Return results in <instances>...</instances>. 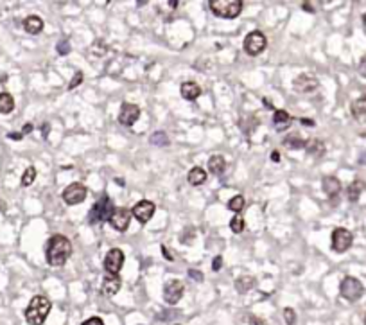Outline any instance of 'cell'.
<instances>
[{"instance_id":"6","label":"cell","mask_w":366,"mask_h":325,"mask_svg":"<svg viewBox=\"0 0 366 325\" xmlns=\"http://www.w3.org/2000/svg\"><path fill=\"white\" fill-rule=\"evenodd\" d=\"M266 45H267V40L264 36V33H260V31H251L244 38V51L246 54L250 56H258L260 52H264Z\"/></svg>"},{"instance_id":"42","label":"cell","mask_w":366,"mask_h":325,"mask_svg":"<svg viewBox=\"0 0 366 325\" xmlns=\"http://www.w3.org/2000/svg\"><path fill=\"white\" fill-rule=\"evenodd\" d=\"M300 122H301V124H303V126H312V128H314V126H316V122H314V120H312V119H307V117H303V119H300Z\"/></svg>"},{"instance_id":"43","label":"cell","mask_w":366,"mask_h":325,"mask_svg":"<svg viewBox=\"0 0 366 325\" xmlns=\"http://www.w3.org/2000/svg\"><path fill=\"white\" fill-rule=\"evenodd\" d=\"M8 137L11 138V140H22V137H24V135H22V133H17V131H13V133H9Z\"/></svg>"},{"instance_id":"12","label":"cell","mask_w":366,"mask_h":325,"mask_svg":"<svg viewBox=\"0 0 366 325\" xmlns=\"http://www.w3.org/2000/svg\"><path fill=\"white\" fill-rule=\"evenodd\" d=\"M155 212H156L155 203L149 200H140L137 205L133 207V210H131V214L137 218V221L142 223V225H146V223L155 216Z\"/></svg>"},{"instance_id":"28","label":"cell","mask_w":366,"mask_h":325,"mask_svg":"<svg viewBox=\"0 0 366 325\" xmlns=\"http://www.w3.org/2000/svg\"><path fill=\"white\" fill-rule=\"evenodd\" d=\"M228 209L232 210V212H241V210L244 209V198H242L241 194L233 196L232 200L228 201Z\"/></svg>"},{"instance_id":"22","label":"cell","mask_w":366,"mask_h":325,"mask_svg":"<svg viewBox=\"0 0 366 325\" xmlns=\"http://www.w3.org/2000/svg\"><path fill=\"white\" fill-rule=\"evenodd\" d=\"M224 169H226V160H224L221 154H214V156L208 158V171H210L212 175H215V176L223 175Z\"/></svg>"},{"instance_id":"10","label":"cell","mask_w":366,"mask_h":325,"mask_svg":"<svg viewBox=\"0 0 366 325\" xmlns=\"http://www.w3.org/2000/svg\"><path fill=\"white\" fill-rule=\"evenodd\" d=\"M185 293V286L181 280H169L164 286V300L169 305H176Z\"/></svg>"},{"instance_id":"44","label":"cell","mask_w":366,"mask_h":325,"mask_svg":"<svg viewBox=\"0 0 366 325\" xmlns=\"http://www.w3.org/2000/svg\"><path fill=\"white\" fill-rule=\"evenodd\" d=\"M303 9H305V11H309V13H314V8H312L309 2H305V4H303Z\"/></svg>"},{"instance_id":"8","label":"cell","mask_w":366,"mask_h":325,"mask_svg":"<svg viewBox=\"0 0 366 325\" xmlns=\"http://www.w3.org/2000/svg\"><path fill=\"white\" fill-rule=\"evenodd\" d=\"M86 194H88V189L85 187L83 184H70L69 187H65L63 191V201L67 205H78V203H83L86 200Z\"/></svg>"},{"instance_id":"37","label":"cell","mask_w":366,"mask_h":325,"mask_svg":"<svg viewBox=\"0 0 366 325\" xmlns=\"http://www.w3.org/2000/svg\"><path fill=\"white\" fill-rule=\"evenodd\" d=\"M221 266H223V257H221V255L214 257V262H212V270H214V271H219Z\"/></svg>"},{"instance_id":"33","label":"cell","mask_w":366,"mask_h":325,"mask_svg":"<svg viewBox=\"0 0 366 325\" xmlns=\"http://www.w3.org/2000/svg\"><path fill=\"white\" fill-rule=\"evenodd\" d=\"M194 237H196V230L194 228H189V230H185V232H181V235H180V241L183 244H190L194 241Z\"/></svg>"},{"instance_id":"3","label":"cell","mask_w":366,"mask_h":325,"mask_svg":"<svg viewBox=\"0 0 366 325\" xmlns=\"http://www.w3.org/2000/svg\"><path fill=\"white\" fill-rule=\"evenodd\" d=\"M212 13L219 18H237L242 11L241 0H210L208 2Z\"/></svg>"},{"instance_id":"5","label":"cell","mask_w":366,"mask_h":325,"mask_svg":"<svg viewBox=\"0 0 366 325\" xmlns=\"http://www.w3.org/2000/svg\"><path fill=\"white\" fill-rule=\"evenodd\" d=\"M339 293L344 300L348 302H355L362 296L364 293V287H362V282L355 277H344L339 284Z\"/></svg>"},{"instance_id":"52","label":"cell","mask_w":366,"mask_h":325,"mask_svg":"<svg viewBox=\"0 0 366 325\" xmlns=\"http://www.w3.org/2000/svg\"><path fill=\"white\" fill-rule=\"evenodd\" d=\"M364 325H366V314H364Z\"/></svg>"},{"instance_id":"47","label":"cell","mask_w":366,"mask_h":325,"mask_svg":"<svg viewBox=\"0 0 366 325\" xmlns=\"http://www.w3.org/2000/svg\"><path fill=\"white\" fill-rule=\"evenodd\" d=\"M264 104H266V108H269V110H273V108H275L271 101H267V99H264Z\"/></svg>"},{"instance_id":"24","label":"cell","mask_w":366,"mask_h":325,"mask_svg":"<svg viewBox=\"0 0 366 325\" xmlns=\"http://www.w3.org/2000/svg\"><path fill=\"white\" fill-rule=\"evenodd\" d=\"M305 151H307V154L318 158V156H323V153H325V144H323L321 140H318V138H312V140H307Z\"/></svg>"},{"instance_id":"7","label":"cell","mask_w":366,"mask_h":325,"mask_svg":"<svg viewBox=\"0 0 366 325\" xmlns=\"http://www.w3.org/2000/svg\"><path fill=\"white\" fill-rule=\"evenodd\" d=\"M352 241H353L352 232L346 230V228L339 227L332 232V250H334L336 253L346 252V250L352 246Z\"/></svg>"},{"instance_id":"19","label":"cell","mask_w":366,"mask_h":325,"mask_svg":"<svg viewBox=\"0 0 366 325\" xmlns=\"http://www.w3.org/2000/svg\"><path fill=\"white\" fill-rule=\"evenodd\" d=\"M350 111H352L353 119L357 122H366V95H361L359 99H355L350 106Z\"/></svg>"},{"instance_id":"46","label":"cell","mask_w":366,"mask_h":325,"mask_svg":"<svg viewBox=\"0 0 366 325\" xmlns=\"http://www.w3.org/2000/svg\"><path fill=\"white\" fill-rule=\"evenodd\" d=\"M33 131V124H26L24 126V133H31Z\"/></svg>"},{"instance_id":"15","label":"cell","mask_w":366,"mask_h":325,"mask_svg":"<svg viewBox=\"0 0 366 325\" xmlns=\"http://www.w3.org/2000/svg\"><path fill=\"white\" fill-rule=\"evenodd\" d=\"M321 187L323 193L327 194V198H330V200H336L341 193V182L336 176H325L321 180Z\"/></svg>"},{"instance_id":"18","label":"cell","mask_w":366,"mask_h":325,"mask_svg":"<svg viewBox=\"0 0 366 325\" xmlns=\"http://www.w3.org/2000/svg\"><path fill=\"white\" fill-rule=\"evenodd\" d=\"M180 94L185 101H196V99L201 95V88H199L198 83L194 81H187L180 86Z\"/></svg>"},{"instance_id":"50","label":"cell","mask_w":366,"mask_h":325,"mask_svg":"<svg viewBox=\"0 0 366 325\" xmlns=\"http://www.w3.org/2000/svg\"><path fill=\"white\" fill-rule=\"evenodd\" d=\"M169 6H171V8H176V6H178V0H172V2H169Z\"/></svg>"},{"instance_id":"16","label":"cell","mask_w":366,"mask_h":325,"mask_svg":"<svg viewBox=\"0 0 366 325\" xmlns=\"http://www.w3.org/2000/svg\"><path fill=\"white\" fill-rule=\"evenodd\" d=\"M293 124V117L289 115L285 110H276L275 115H273V126H275L276 131H285V129L291 128Z\"/></svg>"},{"instance_id":"38","label":"cell","mask_w":366,"mask_h":325,"mask_svg":"<svg viewBox=\"0 0 366 325\" xmlns=\"http://www.w3.org/2000/svg\"><path fill=\"white\" fill-rule=\"evenodd\" d=\"M81 325H104V321L101 320V318H97V316H92V318H88L86 321H83Z\"/></svg>"},{"instance_id":"32","label":"cell","mask_w":366,"mask_h":325,"mask_svg":"<svg viewBox=\"0 0 366 325\" xmlns=\"http://www.w3.org/2000/svg\"><path fill=\"white\" fill-rule=\"evenodd\" d=\"M284 320L287 325H294L296 323V312H294L293 307H285L284 309Z\"/></svg>"},{"instance_id":"41","label":"cell","mask_w":366,"mask_h":325,"mask_svg":"<svg viewBox=\"0 0 366 325\" xmlns=\"http://www.w3.org/2000/svg\"><path fill=\"white\" fill-rule=\"evenodd\" d=\"M162 253H164V257L167 259V261H174V255L169 252V248L167 246H164V244H162Z\"/></svg>"},{"instance_id":"25","label":"cell","mask_w":366,"mask_h":325,"mask_svg":"<svg viewBox=\"0 0 366 325\" xmlns=\"http://www.w3.org/2000/svg\"><path fill=\"white\" fill-rule=\"evenodd\" d=\"M253 286H255V278L250 277V275H244V277L235 278V291L237 293H241V295L248 293Z\"/></svg>"},{"instance_id":"1","label":"cell","mask_w":366,"mask_h":325,"mask_svg":"<svg viewBox=\"0 0 366 325\" xmlns=\"http://www.w3.org/2000/svg\"><path fill=\"white\" fill-rule=\"evenodd\" d=\"M72 255V243H70L65 235H52L45 248V257L51 266H65V262L69 261V257Z\"/></svg>"},{"instance_id":"27","label":"cell","mask_w":366,"mask_h":325,"mask_svg":"<svg viewBox=\"0 0 366 325\" xmlns=\"http://www.w3.org/2000/svg\"><path fill=\"white\" fill-rule=\"evenodd\" d=\"M13 108H15V99L8 92H2L0 94V113H11Z\"/></svg>"},{"instance_id":"39","label":"cell","mask_w":366,"mask_h":325,"mask_svg":"<svg viewBox=\"0 0 366 325\" xmlns=\"http://www.w3.org/2000/svg\"><path fill=\"white\" fill-rule=\"evenodd\" d=\"M248 323H250V325H267L266 321L262 320V318L253 316V314H250V318H248Z\"/></svg>"},{"instance_id":"4","label":"cell","mask_w":366,"mask_h":325,"mask_svg":"<svg viewBox=\"0 0 366 325\" xmlns=\"http://www.w3.org/2000/svg\"><path fill=\"white\" fill-rule=\"evenodd\" d=\"M113 210H115V207H113L112 200H110L108 196H103L94 207H92L90 212H88V221H90L92 225L108 221V219L112 218Z\"/></svg>"},{"instance_id":"49","label":"cell","mask_w":366,"mask_h":325,"mask_svg":"<svg viewBox=\"0 0 366 325\" xmlns=\"http://www.w3.org/2000/svg\"><path fill=\"white\" fill-rule=\"evenodd\" d=\"M47 133H49V126L45 124V126H43V137H47Z\"/></svg>"},{"instance_id":"45","label":"cell","mask_w":366,"mask_h":325,"mask_svg":"<svg viewBox=\"0 0 366 325\" xmlns=\"http://www.w3.org/2000/svg\"><path fill=\"white\" fill-rule=\"evenodd\" d=\"M271 160H273V162H278V160H280V154L276 153V151H273V153H271Z\"/></svg>"},{"instance_id":"11","label":"cell","mask_w":366,"mask_h":325,"mask_svg":"<svg viewBox=\"0 0 366 325\" xmlns=\"http://www.w3.org/2000/svg\"><path fill=\"white\" fill-rule=\"evenodd\" d=\"M318 79L310 74H300L293 79V88L298 94H312L318 88Z\"/></svg>"},{"instance_id":"17","label":"cell","mask_w":366,"mask_h":325,"mask_svg":"<svg viewBox=\"0 0 366 325\" xmlns=\"http://www.w3.org/2000/svg\"><path fill=\"white\" fill-rule=\"evenodd\" d=\"M121 277L119 275H106L103 280V293L108 296H113L121 289Z\"/></svg>"},{"instance_id":"51","label":"cell","mask_w":366,"mask_h":325,"mask_svg":"<svg viewBox=\"0 0 366 325\" xmlns=\"http://www.w3.org/2000/svg\"><path fill=\"white\" fill-rule=\"evenodd\" d=\"M362 137H364V138H366V133H362Z\"/></svg>"},{"instance_id":"35","label":"cell","mask_w":366,"mask_h":325,"mask_svg":"<svg viewBox=\"0 0 366 325\" xmlns=\"http://www.w3.org/2000/svg\"><path fill=\"white\" fill-rule=\"evenodd\" d=\"M83 72L81 70H78V72L74 74V77H72V81L69 83V90H74V88H76V86H79L83 83Z\"/></svg>"},{"instance_id":"9","label":"cell","mask_w":366,"mask_h":325,"mask_svg":"<svg viewBox=\"0 0 366 325\" xmlns=\"http://www.w3.org/2000/svg\"><path fill=\"white\" fill-rule=\"evenodd\" d=\"M124 264V252L121 248H112L104 257V270L108 275H119Z\"/></svg>"},{"instance_id":"20","label":"cell","mask_w":366,"mask_h":325,"mask_svg":"<svg viewBox=\"0 0 366 325\" xmlns=\"http://www.w3.org/2000/svg\"><path fill=\"white\" fill-rule=\"evenodd\" d=\"M24 29L29 35H40L43 29V20L40 17H36V15H31V17H27L24 20Z\"/></svg>"},{"instance_id":"31","label":"cell","mask_w":366,"mask_h":325,"mask_svg":"<svg viewBox=\"0 0 366 325\" xmlns=\"http://www.w3.org/2000/svg\"><path fill=\"white\" fill-rule=\"evenodd\" d=\"M244 219L239 218V216H235V218H232V221H230V228H232V232H235V234H241L242 230H244Z\"/></svg>"},{"instance_id":"14","label":"cell","mask_w":366,"mask_h":325,"mask_svg":"<svg viewBox=\"0 0 366 325\" xmlns=\"http://www.w3.org/2000/svg\"><path fill=\"white\" fill-rule=\"evenodd\" d=\"M131 210L128 209H115L113 210L112 218L108 219V223L115 228L117 232H126L129 227V221H131Z\"/></svg>"},{"instance_id":"48","label":"cell","mask_w":366,"mask_h":325,"mask_svg":"<svg viewBox=\"0 0 366 325\" xmlns=\"http://www.w3.org/2000/svg\"><path fill=\"white\" fill-rule=\"evenodd\" d=\"M359 164H362V166H366V153L362 154L361 158H359Z\"/></svg>"},{"instance_id":"36","label":"cell","mask_w":366,"mask_h":325,"mask_svg":"<svg viewBox=\"0 0 366 325\" xmlns=\"http://www.w3.org/2000/svg\"><path fill=\"white\" fill-rule=\"evenodd\" d=\"M189 277L192 278V280H196V282H203V280H205V275L201 273V271L199 270H189Z\"/></svg>"},{"instance_id":"30","label":"cell","mask_w":366,"mask_h":325,"mask_svg":"<svg viewBox=\"0 0 366 325\" xmlns=\"http://www.w3.org/2000/svg\"><path fill=\"white\" fill-rule=\"evenodd\" d=\"M149 140H151V144H155V145H167L169 144V138H167V135H165L164 131L153 133Z\"/></svg>"},{"instance_id":"21","label":"cell","mask_w":366,"mask_h":325,"mask_svg":"<svg viewBox=\"0 0 366 325\" xmlns=\"http://www.w3.org/2000/svg\"><path fill=\"white\" fill-rule=\"evenodd\" d=\"M366 189V184L362 180H353L352 184L348 185V189H346V198H348V201H352V203H355V201L361 198L362 191Z\"/></svg>"},{"instance_id":"23","label":"cell","mask_w":366,"mask_h":325,"mask_svg":"<svg viewBox=\"0 0 366 325\" xmlns=\"http://www.w3.org/2000/svg\"><path fill=\"white\" fill-rule=\"evenodd\" d=\"M187 180H189V184L194 185V187H199V185H203L207 182V173H205V169H201V167H192L189 171V175H187Z\"/></svg>"},{"instance_id":"26","label":"cell","mask_w":366,"mask_h":325,"mask_svg":"<svg viewBox=\"0 0 366 325\" xmlns=\"http://www.w3.org/2000/svg\"><path fill=\"white\" fill-rule=\"evenodd\" d=\"M282 144H284L287 149H301V147H305L307 140L300 138L298 135H287V137L282 140Z\"/></svg>"},{"instance_id":"13","label":"cell","mask_w":366,"mask_h":325,"mask_svg":"<svg viewBox=\"0 0 366 325\" xmlns=\"http://www.w3.org/2000/svg\"><path fill=\"white\" fill-rule=\"evenodd\" d=\"M140 117V108L133 103H122L121 111H119V122L126 128L133 126Z\"/></svg>"},{"instance_id":"29","label":"cell","mask_w":366,"mask_h":325,"mask_svg":"<svg viewBox=\"0 0 366 325\" xmlns=\"http://www.w3.org/2000/svg\"><path fill=\"white\" fill-rule=\"evenodd\" d=\"M35 178H36V169L33 166L27 167L26 173L22 175V185H24V187H29V185L35 182Z\"/></svg>"},{"instance_id":"40","label":"cell","mask_w":366,"mask_h":325,"mask_svg":"<svg viewBox=\"0 0 366 325\" xmlns=\"http://www.w3.org/2000/svg\"><path fill=\"white\" fill-rule=\"evenodd\" d=\"M359 74H361L362 77H366V54L361 58V61H359Z\"/></svg>"},{"instance_id":"2","label":"cell","mask_w":366,"mask_h":325,"mask_svg":"<svg viewBox=\"0 0 366 325\" xmlns=\"http://www.w3.org/2000/svg\"><path fill=\"white\" fill-rule=\"evenodd\" d=\"M51 300L43 295H36L31 300L29 305L26 309V320L29 325H43V321L47 320L49 312H51Z\"/></svg>"},{"instance_id":"34","label":"cell","mask_w":366,"mask_h":325,"mask_svg":"<svg viewBox=\"0 0 366 325\" xmlns=\"http://www.w3.org/2000/svg\"><path fill=\"white\" fill-rule=\"evenodd\" d=\"M70 52V42L67 38H63L58 43V54L60 56H67Z\"/></svg>"}]
</instances>
